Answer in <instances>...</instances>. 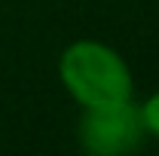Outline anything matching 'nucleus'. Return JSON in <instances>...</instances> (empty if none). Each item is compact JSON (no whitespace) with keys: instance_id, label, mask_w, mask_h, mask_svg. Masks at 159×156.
Instances as JSON below:
<instances>
[{"instance_id":"nucleus-1","label":"nucleus","mask_w":159,"mask_h":156,"mask_svg":"<svg viewBox=\"0 0 159 156\" xmlns=\"http://www.w3.org/2000/svg\"><path fill=\"white\" fill-rule=\"evenodd\" d=\"M58 80L70 101L83 107H104L135 98V74L129 61L104 40L83 37L61 49Z\"/></svg>"},{"instance_id":"nucleus-2","label":"nucleus","mask_w":159,"mask_h":156,"mask_svg":"<svg viewBox=\"0 0 159 156\" xmlns=\"http://www.w3.org/2000/svg\"><path fill=\"white\" fill-rule=\"evenodd\" d=\"M144 126L135 98L104 104V107H83L77 122V141L92 156H122L138 150L144 141Z\"/></svg>"},{"instance_id":"nucleus-3","label":"nucleus","mask_w":159,"mask_h":156,"mask_svg":"<svg viewBox=\"0 0 159 156\" xmlns=\"http://www.w3.org/2000/svg\"><path fill=\"white\" fill-rule=\"evenodd\" d=\"M138 113H141V126H144V135L159 141V89L150 92L138 104Z\"/></svg>"}]
</instances>
